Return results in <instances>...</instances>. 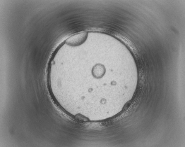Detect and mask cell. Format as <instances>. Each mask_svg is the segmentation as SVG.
Returning <instances> with one entry per match:
<instances>
[{"label":"cell","mask_w":185,"mask_h":147,"mask_svg":"<svg viewBox=\"0 0 185 147\" xmlns=\"http://www.w3.org/2000/svg\"><path fill=\"white\" fill-rule=\"evenodd\" d=\"M88 35L87 32H82L70 36L65 41L67 45L72 46H76L83 43L86 40Z\"/></svg>","instance_id":"cell-1"},{"label":"cell","mask_w":185,"mask_h":147,"mask_svg":"<svg viewBox=\"0 0 185 147\" xmlns=\"http://www.w3.org/2000/svg\"><path fill=\"white\" fill-rule=\"evenodd\" d=\"M105 66L101 64H96L93 67L92 70V76L97 78H100L102 77L105 74Z\"/></svg>","instance_id":"cell-2"}]
</instances>
